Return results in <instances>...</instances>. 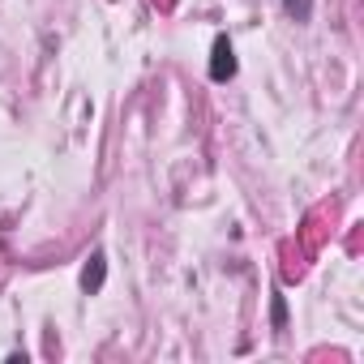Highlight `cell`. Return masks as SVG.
Returning a JSON list of instances; mask_svg holds the SVG:
<instances>
[{
	"label": "cell",
	"instance_id": "6da1fadb",
	"mask_svg": "<svg viewBox=\"0 0 364 364\" xmlns=\"http://www.w3.org/2000/svg\"><path fill=\"white\" fill-rule=\"evenodd\" d=\"M232 77H236L232 39H228V35H215V48H210V82H232Z\"/></svg>",
	"mask_w": 364,
	"mask_h": 364
},
{
	"label": "cell",
	"instance_id": "7a4b0ae2",
	"mask_svg": "<svg viewBox=\"0 0 364 364\" xmlns=\"http://www.w3.org/2000/svg\"><path fill=\"white\" fill-rule=\"evenodd\" d=\"M103 279H107V253H103V249H95V253L86 257V266H82V287L95 296V291L103 287Z\"/></svg>",
	"mask_w": 364,
	"mask_h": 364
},
{
	"label": "cell",
	"instance_id": "3957f363",
	"mask_svg": "<svg viewBox=\"0 0 364 364\" xmlns=\"http://www.w3.org/2000/svg\"><path fill=\"white\" fill-rule=\"evenodd\" d=\"M283 14L291 22H309L313 18V0H283Z\"/></svg>",
	"mask_w": 364,
	"mask_h": 364
},
{
	"label": "cell",
	"instance_id": "277c9868",
	"mask_svg": "<svg viewBox=\"0 0 364 364\" xmlns=\"http://www.w3.org/2000/svg\"><path fill=\"white\" fill-rule=\"evenodd\" d=\"M270 317H274V326H279V330L287 326V300H283V296H274V309H270Z\"/></svg>",
	"mask_w": 364,
	"mask_h": 364
}]
</instances>
